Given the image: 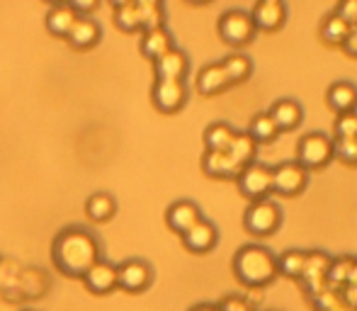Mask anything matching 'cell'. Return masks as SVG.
Segmentation results:
<instances>
[{
	"label": "cell",
	"mask_w": 357,
	"mask_h": 311,
	"mask_svg": "<svg viewBox=\"0 0 357 311\" xmlns=\"http://www.w3.org/2000/svg\"><path fill=\"white\" fill-rule=\"evenodd\" d=\"M102 258L100 241L93 232L83 227H71L56 234L52 243V260L56 270H61L66 278H85L90 268Z\"/></svg>",
	"instance_id": "1"
},
{
	"label": "cell",
	"mask_w": 357,
	"mask_h": 311,
	"mask_svg": "<svg viewBox=\"0 0 357 311\" xmlns=\"http://www.w3.org/2000/svg\"><path fill=\"white\" fill-rule=\"evenodd\" d=\"M234 275L241 285L258 289L278 278V255L260 243H245L234 255Z\"/></svg>",
	"instance_id": "2"
},
{
	"label": "cell",
	"mask_w": 357,
	"mask_h": 311,
	"mask_svg": "<svg viewBox=\"0 0 357 311\" xmlns=\"http://www.w3.org/2000/svg\"><path fill=\"white\" fill-rule=\"evenodd\" d=\"M243 227L248 234L265 238V236H273L282 227V209L275 199H258V202H250L248 209L243 212Z\"/></svg>",
	"instance_id": "3"
},
{
	"label": "cell",
	"mask_w": 357,
	"mask_h": 311,
	"mask_svg": "<svg viewBox=\"0 0 357 311\" xmlns=\"http://www.w3.org/2000/svg\"><path fill=\"white\" fill-rule=\"evenodd\" d=\"M333 158V139L324 132H309L296 144V163H301L306 170H319L331 163Z\"/></svg>",
	"instance_id": "4"
},
{
	"label": "cell",
	"mask_w": 357,
	"mask_h": 311,
	"mask_svg": "<svg viewBox=\"0 0 357 311\" xmlns=\"http://www.w3.org/2000/svg\"><path fill=\"white\" fill-rule=\"evenodd\" d=\"M236 183H238L243 197H248L250 202L268 199V195L273 192V165L253 160L236 175Z\"/></svg>",
	"instance_id": "5"
},
{
	"label": "cell",
	"mask_w": 357,
	"mask_h": 311,
	"mask_svg": "<svg viewBox=\"0 0 357 311\" xmlns=\"http://www.w3.org/2000/svg\"><path fill=\"white\" fill-rule=\"evenodd\" d=\"M216 27H219L221 39H224L226 44H231V47H243V44H248L250 39L255 37V32H258L253 20H250V13H245V10H241V8H231V10H226V13H221Z\"/></svg>",
	"instance_id": "6"
},
{
	"label": "cell",
	"mask_w": 357,
	"mask_h": 311,
	"mask_svg": "<svg viewBox=\"0 0 357 311\" xmlns=\"http://www.w3.org/2000/svg\"><path fill=\"white\" fill-rule=\"evenodd\" d=\"M153 285V268L144 258H127L117 265V289L142 294Z\"/></svg>",
	"instance_id": "7"
},
{
	"label": "cell",
	"mask_w": 357,
	"mask_h": 311,
	"mask_svg": "<svg viewBox=\"0 0 357 311\" xmlns=\"http://www.w3.org/2000/svg\"><path fill=\"white\" fill-rule=\"evenodd\" d=\"M331 260H333V255L326 253V250H306V268L304 275L299 278V282L306 289V294H311V299L328 287Z\"/></svg>",
	"instance_id": "8"
},
{
	"label": "cell",
	"mask_w": 357,
	"mask_h": 311,
	"mask_svg": "<svg viewBox=\"0 0 357 311\" xmlns=\"http://www.w3.org/2000/svg\"><path fill=\"white\" fill-rule=\"evenodd\" d=\"M309 185V170L296 160H282L273 165V192L294 197Z\"/></svg>",
	"instance_id": "9"
},
{
	"label": "cell",
	"mask_w": 357,
	"mask_h": 311,
	"mask_svg": "<svg viewBox=\"0 0 357 311\" xmlns=\"http://www.w3.org/2000/svg\"><path fill=\"white\" fill-rule=\"evenodd\" d=\"M188 83L185 80H155L151 88L153 107L163 114H175L188 103Z\"/></svg>",
	"instance_id": "10"
},
{
	"label": "cell",
	"mask_w": 357,
	"mask_h": 311,
	"mask_svg": "<svg viewBox=\"0 0 357 311\" xmlns=\"http://www.w3.org/2000/svg\"><path fill=\"white\" fill-rule=\"evenodd\" d=\"M202 219V209H199L197 202L192 199H175L168 209H165V224H168L170 232L175 234H188L195 224Z\"/></svg>",
	"instance_id": "11"
},
{
	"label": "cell",
	"mask_w": 357,
	"mask_h": 311,
	"mask_svg": "<svg viewBox=\"0 0 357 311\" xmlns=\"http://www.w3.org/2000/svg\"><path fill=\"white\" fill-rule=\"evenodd\" d=\"M153 73L155 80H185L190 73V56L183 49L173 47L153 61Z\"/></svg>",
	"instance_id": "12"
},
{
	"label": "cell",
	"mask_w": 357,
	"mask_h": 311,
	"mask_svg": "<svg viewBox=\"0 0 357 311\" xmlns=\"http://www.w3.org/2000/svg\"><path fill=\"white\" fill-rule=\"evenodd\" d=\"M250 20H253L255 29L275 32V29H280L287 22V5L282 0H260L250 10Z\"/></svg>",
	"instance_id": "13"
},
{
	"label": "cell",
	"mask_w": 357,
	"mask_h": 311,
	"mask_svg": "<svg viewBox=\"0 0 357 311\" xmlns=\"http://www.w3.org/2000/svg\"><path fill=\"white\" fill-rule=\"evenodd\" d=\"M83 282H85V287H88V292H93V294L114 292V289H117V265L100 258L98 263L85 273Z\"/></svg>",
	"instance_id": "14"
},
{
	"label": "cell",
	"mask_w": 357,
	"mask_h": 311,
	"mask_svg": "<svg viewBox=\"0 0 357 311\" xmlns=\"http://www.w3.org/2000/svg\"><path fill=\"white\" fill-rule=\"evenodd\" d=\"M100 39H102V27H100L98 20H93L90 15L88 17L75 20L73 27L68 29V34H66V42L71 44L73 49H78V52L93 49L95 44H100Z\"/></svg>",
	"instance_id": "15"
},
{
	"label": "cell",
	"mask_w": 357,
	"mask_h": 311,
	"mask_svg": "<svg viewBox=\"0 0 357 311\" xmlns=\"http://www.w3.org/2000/svg\"><path fill=\"white\" fill-rule=\"evenodd\" d=\"M183 243L190 253H209L219 243V229L202 217L188 234H183Z\"/></svg>",
	"instance_id": "16"
},
{
	"label": "cell",
	"mask_w": 357,
	"mask_h": 311,
	"mask_svg": "<svg viewBox=\"0 0 357 311\" xmlns=\"http://www.w3.org/2000/svg\"><path fill=\"white\" fill-rule=\"evenodd\" d=\"M268 114L273 117V122L278 124L280 132H294L304 119V107L299 105V100L294 98H280L273 107L268 109Z\"/></svg>",
	"instance_id": "17"
},
{
	"label": "cell",
	"mask_w": 357,
	"mask_h": 311,
	"mask_svg": "<svg viewBox=\"0 0 357 311\" xmlns=\"http://www.w3.org/2000/svg\"><path fill=\"white\" fill-rule=\"evenodd\" d=\"M326 100H328V107L338 114L345 112H355L357 109V85L350 83V80H335L331 83L328 93H326Z\"/></svg>",
	"instance_id": "18"
},
{
	"label": "cell",
	"mask_w": 357,
	"mask_h": 311,
	"mask_svg": "<svg viewBox=\"0 0 357 311\" xmlns=\"http://www.w3.org/2000/svg\"><path fill=\"white\" fill-rule=\"evenodd\" d=\"M142 54L151 61H155L158 56H163L165 52L175 47L173 44V34H170L168 27H155V29H149V32H142Z\"/></svg>",
	"instance_id": "19"
},
{
	"label": "cell",
	"mask_w": 357,
	"mask_h": 311,
	"mask_svg": "<svg viewBox=\"0 0 357 311\" xmlns=\"http://www.w3.org/2000/svg\"><path fill=\"white\" fill-rule=\"evenodd\" d=\"M229 78H226V71L221 66V61H214V63H207L202 66V71L197 73V90L202 95H219L229 88Z\"/></svg>",
	"instance_id": "20"
},
{
	"label": "cell",
	"mask_w": 357,
	"mask_h": 311,
	"mask_svg": "<svg viewBox=\"0 0 357 311\" xmlns=\"http://www.w3.org/2000/svg\"><path fill=\"white\" fill-rule=\"evenodd\" d=\"M78 20V15L73 13V8L68 3H59V5H52L47 13V29L54 34V37H61L66 39L68 29L73 27V22Z\"/></svg>",
	"instance_id": "21"
},
{
	"label": "cell",
	"mask_w": 357,
	"mask_h": 311,
	"mask_svg": "<svg viewBox=\"0 0 357 311\" xmlns=\"http://www.w3.org/2000/svg\"><path fill=\"white\" fill-rule=\"evenodd\" d=\"M202 170L212 178H236L241 173V168L226 151H204Z\"/></svg>",
	"instance_id": "22"
},
{
	"label": "cell",
	"mask_w": 357,
	"mask_h": 311,
	"mask_svg": "<svg viewBox=\"0 0 357 311\" xmlns=\"http://www.w3.org/2000/svg\"><path fill=\"white\" fill-rule=\"evenodd\" d=\"M85 214L98 224L109 222L117 214V199L109 192H93L85 202Z\"/></svg>",
	"instance_id": "23"
},
{
	"label": "cell",
	"mask_w": 357,
	"mask_h": 311,
	"mask_svg": "<svg viewBox=\"0 0 357 311\" xmlns=\"http://www.w3.org/2000/svg\"><path fill=\"white\" fill-rule=\"evenodd\" d=\"M226 153H229L231 158H234V163L238 165L241 170H243L245 165L255 160V153H258V144L253 142V137H250L248 132H236L234 134V142H231V146L226 149Z\"/></svg>",
	"instance_id": "24"
},
{
	"label": "cell",
	"mask_w": 357,
	"mask_h": 311,
	"mask_svg": "<svg viewBox=\"0 0 357 311\" xmlns=\"http://www.w3.org/2000/svg\"><path fill=\"white\" fill-rule=\"evenodd\" d=\"M114 24L122 32H142V13H139V0H129V3H114Z\"/></svg>",
	"instance_id": "25"
},
{
	"label": "cell",
	"mask_w": 357,
	"mask_h": 311,
	"mask_svg": "<svg viewBox=\"0 0 357 311\" xmlns=\"http://www.w3.org/2000/svg\"><path fill=\"white\" fill-rule=\"evenodd\" d=\"M236 129L229 122H212L204 129V146L207 151H226L234 142Z\"/></svg>",
	"instance_id": "26"
},
{
	"label": "cell",
	"mask_w": 357,
	"mask_h": 311,
	"mask_svg": "<svg viewBox=\"0 0 357 311\" xmlns=\"http://www.w3.org/2000/svg\"><path fill=\"white\" fill-rule=\"evenodd\" d=\"M226 71V78H229L231 85H238V83H245L250 76H253V61H250L245 54H231L221 61Z\"/></svg>",
	"instance_id": "27"
},
{
	"label": "cell",
	"mask_w": 357,
	"mask_h": 311,
	"mask_svg": "<svg viewBox=\"0 0 357 311\" xmlns=\"http://www.w3.org/2000/svg\"><path fill=\"white\" fill-rule=\"evenodd\" d=\"M248 134L253 137L255 144H273L275 139L280 137V129L278 124L273 122L268 112H258L248 124Z\"/></svg>",
	"instance_id": "28"
},
{
	"label": "cell",
	"mask_w": 357,
	"mask_h": 311,
	"mask_svg": "<svg viewBox=\"0 0 357 311\" xmlns=\"http://www.w3.org/2000/svg\"><path fill=\"white\" fill-rule=\"evenodd\" d=\"M304 268H306V250L289 248L282 255H278V275L282 273L287 278L299 280L304 275Z\"/></svg>",
	"instance_id": "29"
},
{
	"label": "cell",
	"mask_w": 357,
	"mask_h": 311,
	"mask_svg": "<svg viewBox=\"0 0 357 311\" xmlns=\"http://www.w3.org/2000/svg\"><path fill=\"white\" fill-rule=\"evenodd\" d=\"M139 13H142V32L165 27V8L158 0H139Z\"/></svg>",
	"instance_id": "30"
},
{
	"label": "cell",
	"mask_w": 357,
	"mask_h": 311,
	"mask_svg": "<svg viewBox=\"0 0 357 311\" xmlns=\"http://www.w3.org/2000/svg\"><path fill=\"white\" fill-rule=\"evenodd\" d=\"M355 263V255H340V258L331 260V268H328V287L333 289H343L345 282H348V275L350 268Z\"/></svg>",
	"instance_id": "31"
},
{
	"label": "cell",
	"mask_w": 357,
	"mask_h": 311,
	"mask_svg": "<svg viewBox=\"0 0 357 311\" xmlns=\"http://www.w3.org/2000/svg\"><path fill=\"white\" fill-rule=\"evenodd\" d=\"M348 32H350V24L343 17H338L335 13H331L324 20V24H321V34H324V39L328 44H343Z\"/></svg>",
	"instance_id": "32"
},
{
	"label": "cell",
	"mask_w": 357,
	"mask_h": 311,
	"mask_svg": "<svg viewBox=\"0 0 357 311\" xmlns=\"http://www.w3.org/2000/svg\"><path fill=\"white\" fill-rule=\"evenodd\" d=\"M333 158L340 163L355 168L357 165V139H335L333 142Z\"/></svg>",
	"instance_id": "33"
},
{
	"label": "cell",
	"mask_w": 357,
	"mask_h": 311,
	"mask_svg": "<svg viewBox=\"0 0 357 311\" xmlns=\"http://www.w3.org/2000/svg\"><path fill=\"white\" fill-rule=\"evenodd\" d=\"M335 139H357V109L335 117Z\"/></svg>",
	"instance_id": "34"
},
{
	"label": "cell",
	"mask_w": 357,
	"mask_h": 311,
	"mask_svg": "<svg viewBox=\"0 0 357 311\" xmlns=\"http://www.w3.org/2000/svg\"><path fill=\"white\" fill-rule=\"evenodd\" d=\"M219 311H255V307L250 304V299L245 294H226L216 302Z\"/></svg>",
	"instance_id": "35"
},
{
	"label": "cell",
	"mask_w": 357,
	"mask_h": 311,
	"mask_svg": "<svg viewBox=\"0 0 357 311\" xmlns=\"http://www.w3.org/2000/svg\"><path fill=\"white\" fill-rule=\"evenodd\" d=\"M333 13L338 15V17H343L350 27H355L357 24V0H343V3H338V8H335Z\"/></svg>",
	"instance_id": "36"
},
{
	"label": "cell",
	"mask_w": 357,
	"mask_h": 311,
	"mask_svg": "<svg viewBox=\"0 0 357 311\" xmlns=\"http://www.w3.org/2000/svg\"><path fill=\"white\" fill-rule=\"evenodd\" d=\"M340 297H343V302L348 304L350 309H357V285H345V287L340 289Z\"/></svg>",
	"instance_id": "37"
},
{
	"label": "cell",
	"mask_w": 357,
	"mask_h": 311,
	"mask_svg": "<svg viewBox=\"0 0 357 311\" xmlns=\"http://www.w3.org/2000/svg\"><path fill=\"white\" fill-rule=\"evenodd\" d=\"M340 47H343L350 56H357V24H355V27H350L348 37H345V42L340 44Z\"/></svg>",
	"instance_id": "38"
},
{
	"label": "cell",
	"mask_w": 357,
	"mask_h": 311,
	"mask_svg": "<svg viewBox=\"0 0 357 311\" xmlns=\"http://www.w3.org/2000/svg\"><path fill=\"white\" fill-rule=\"evenodd\" d=\"M190 311H219V309H216V304L212 302H202V304H195Z\"/></svg>",
	"instance_id": "39"
},
{
	"label": "cell",
	"mask_w": 357,
	"mask_h": 311,
	"mask_svg": "<svg viewBox=\"0 0 357 311\" xmlns=\"http://www.w3.org/2000/svg\"><path fill=\"white\" fill-rule=\"evenodd\" d=\"M345 285H357V258L353 263V268H350V275H348V282Z\"/></svg>",
	"instance_id": "40"
},
{
	"label": "cell",
	"mask_w": 357,
	"mask_h": 311,
	"mask_svg": "<svg viewBox=\"0 0 357 311\" xmlns=\"http://www.w3.org/2000/svg\"><path fill=\"white\" fill-rule=\"evenodd\" d=\"M22 311H39V309H22Z\"/></svg>",
	"instance_id": "41"
},
{
	"label": "cell",
	"mask_w": 357,
	"mask_h": 311,
	"mask_svg": "<svg viewBox=\"0 0 357 311\" xmlns=\"http://www.w3.org/2000/svg\"><path fill=\"white\" fill-rule=\"evenodd\" d=\"M265 311H278V309H265Z\"/></svg>",
	"instance_id": "42"
},
{
	"label": "cell",
	"mask_w": 357,
	"mask_h": 311,
	"mask_svg": "<svg viewBox=\"0 0 357 311\" xmlns=\"http://www.w3.org/2000/svg\"><path fill=\"white\" fill-rule=\"evenodd\" d=\"M355 311H357V309H355Z\"/></svg>",
	"instance_id": "43"
}]
</instances>
